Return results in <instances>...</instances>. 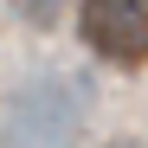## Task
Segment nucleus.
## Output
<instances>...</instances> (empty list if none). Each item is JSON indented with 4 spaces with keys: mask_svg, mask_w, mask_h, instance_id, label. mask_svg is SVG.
Segmentation results:
<instances>
[{
    "mask_svg": "<svg viewBox=\"0 0 148 148\" xmlns=\"http://www.w3.org/2000/svg\"><path fill=\"white\" fill-rule=\"evenodd\" d=\"M90 90L71 71H32L0 97V148H77Z\"/></svg>",
    "mask_w": 148,
    "mask_h": 148,
    "instance_id": "nucleus-1",
    "label": "nucleus"
},
{
    "mask_svg": "<svg viewBox=\"0 0 148 148\" xmlns=\"http://www.w3.org/2000/svg\"><path fill=\"white\" fill-rule=\"evenodd\" d=\"M84 39L110 64H142L148 58V7L142 0H84Z\"/></svg>",
    "mask_w": 148,
    "mask_h": 148,
    "instance_id": "nucleus-2",
    "label": "nucleus"
},
{
    "mask_svg": "<svg viewBox=\"0 0 148 148\" xmlns=\"http://www.w3.org/2000/svg\"><path fill=\"white\" fill-rule=\"evenodd\" d=\"M13 7H19L26 26H58V13L71 7V0H13Z\"/></svg>",
    "mask_w": 148,
    "mask_h": 148,
    "instance_id": "nucleus-3",
    "label": "nucleus"
},
{
    "mask_svg": "<svg viewBox=\"0 0 148 148\" xmlns=\"http://www.w3.org/2000/svg\"><path fill=\"white\" fill-rule=\"evenodd\" d=\"M103 148H148L142 135H116V142H103Z\"/></svg>",
    "mask_w": 148,
    "mask_h": 148,
    "instance_id": "nucleus-4",
    "label": "nucleus"
}]
</instances>
